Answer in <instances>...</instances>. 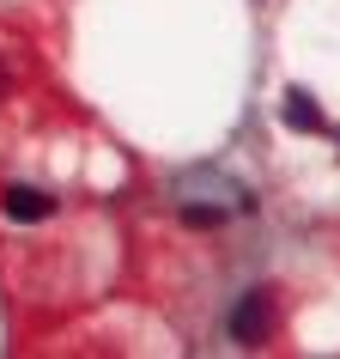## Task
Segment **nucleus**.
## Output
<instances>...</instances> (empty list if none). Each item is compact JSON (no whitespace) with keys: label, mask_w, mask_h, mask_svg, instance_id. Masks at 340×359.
<instances>
[{"label":"nucleus","mask_w":340,"mask_h":359,"mask_svg":"<svg viewBox=\"0 0 340 359\" xmlns=\"http://www.w3.org/2000/svg\"><path fill=\"white\" fill-rule=\"evenodd\" d=\"M267 329H274V304H267V292L237 299V311H231V341H237V347H262Z\"/></svg>","instance_id":"1"},{"label":"nucleus","mask_w":340,"mask_h":359,"mask_svg":"<svg viewBox=\"0 0 340 359\" xmlns=\"http://www.w3.org/2000/svg\"><path fill=\"white\" fill-rule=\"evenodd\" d=\"M0 208H6V219H19V226H37V219L55 213V195L31 189V183H13V189L0 195Z\"/></svg>","instance_id":"2"},{"label":"nucleus","mask_w":340,"mask_h":359,"mask_svg":"<svg viewBox=\"0 0 340 359\" xmlns=\"http://www.w3.org/2000/svg\"><path fill=\"white\" fill-rule=\"evenodd\" d=\"M280 122H285V128H304V134H310V128H322V110H316V97L292 86V92H285V104H280Z\"/></svg>","instance_id":"3"},{"label":"nucleus","mask_w":340,"mask_h":359,"mask_svg":"<svg viewBox=\"0 0 340 359\" xmlns=\"http://www.w3.org/2000/svg\"><path fill=\"white\" fill-rule=\"evenodd\" d=\"M225 213L219 208H183V226H194V231H207V226H219Z\"/></svg>","instance_id":"4"},{"label":"nucleus","mask_w":340,"mask_h":359,"mask_svg":"<svg viewBox=\"0 0 340 359\" xmlns=\"http://www.w3.org/2000/svg\"><path fill=\"white\" fill-rule=\"evenodd\" d=\"M0 97H6V74H0Z\"/></svg>","instance_id":"5"}]
</instances>
